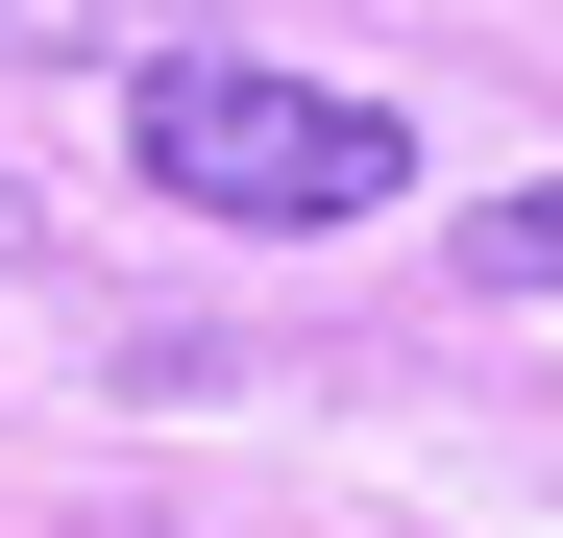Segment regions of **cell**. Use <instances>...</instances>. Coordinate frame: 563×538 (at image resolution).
<instances>
[{
	"mask_svg": "<svg viewBox=\"0 0 563 538\" xmlns=\"http://www.w3.org/2000/svg\"><path fill=\"white\" fill-rule=\"evenodd\" d=\"M123 171H147V197H197V221H245V245H343V221L417 197L393 99L269 74V49H147V74H123Z\"/></svg>",
	"mask_w": 563,
	"mask_h": 538,
	"instance_id": "obj_1",
	"label": "cell"
},
{
	"mask_svg": "<svg viewBox=\"0 0 563 538\" xmlns=\"http://www.w3.org/2000/svg\"><path fill=\"white\" fill-rule=\"evenodd\" d=\"M0 49H74V74H147L172 0H0Z\"/></svg>",
	"mask_w": 563,
	"mask_h": 538,
	"instance_id": "obj_2",
	"label": "cell"
},
{
	"mask_svg": "<svg viewBox=\"0 0 563 538\" xmlns=\"http://www.w3.org/2000/svg\"><path fill=\"white\" fill-rule=\"evenodd\" d=\"M465 294H563V171L539 197H465Z\"/></svg>",
	"mask_w": 563,
	"mask_h": 538,
	"instance_id": "obj_3",
	"label": "cell"
},
{
	"mask_svg": "<svg viewBox=\"0 0 563 538\" xmlns=\"http://www.w3.org/2000/svg\"><path fill=\"white\" fill-rule=\"evenodd\" d=\"M0 269H49V221H25V171H0Z\"/></svg>",
	"mask_w": 563,
	"mask_h": 538,
	"instance_id": "obj_4",
	"label": "cell"
}]
</instances>
